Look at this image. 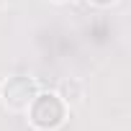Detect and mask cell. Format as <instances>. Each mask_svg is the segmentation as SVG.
Here are the masks:
<instances>
[{
  "mask_svg": "<svg viewBox=\"0 0 131 131\" xmlns=\"http://www.w3.org/2000/svg\"><path fill=\"white\" fill-rule=\"evenodd\" d=\"M62 121H64V103L57 95L46 93V95H36L31 100V123L36 128L49 131V128H57Z\"/></svg>",
  "mask_w": 131,
  "mask_h": 131,
  "instance_id": "1",
  "label": "cell"
},
{
  "mask_svg": "<svg viewBox=\"0 0 131 131\" xmlns=\"http://www.w3.org/2000/svg\"><path fill=\"white\" fill-rule=\"evenodd\" d=\"M3 95H5V103L10 108H28L31 100L36 98V85L28 77H13L5 82Z\"/></svg>",
  "mask_w": 131,
  "mask_h": 131,
  "instance_id": "2",
  "label": "cell"
},
{
  "mask_svg": "<svg viewBox=\"0 0 131 131\" xmlns=\"http://www.w3.org/2000/svg\"><path fill=\"white\" fill-rule=\"evenodd\" d=\"M93 3H98V5H111L113 0H93Z\"/></svg>",
  "mask_w": 131,
  "mask_h": 131,
  "instance_id": "3",
  "label": "cell"
}]
</instances>
